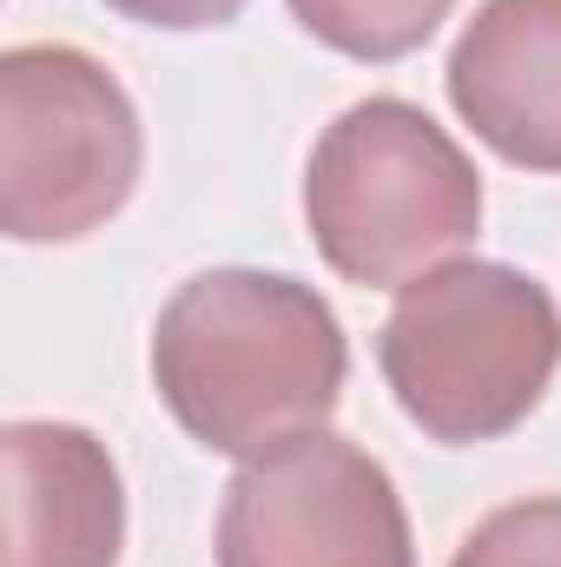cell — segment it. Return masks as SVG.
<instances>
[{"label":"cell","instance_id":"1","mask_svg":"<svg viewBox=\"0 0 561 567\" xmlns=\"http://www.w3.org/2000/svg\"><path fill=\"white\" fill-rule=\"evenodd\" d=\"M350 377L337 310L284 271H198L152 330V383L212 455H265L330 423Z\"/></svg>","mask_w":561,"mask_h":567},{"label":"cell","instance_id":"2","mask_svg":"<svg viewBox=\"0 0 561 567\" xmlns=\"http://www.w3.org/2000/svg\"><path fill=\"white\" fill-rule=\"evenodd\" d=\"M397 410L429 442H496L522 423L561 370V310L509 265H436L397 290L377 330Z\"/></svg>","mask_w":561,"mask_h":567},{"label":"cell","instance_id":"3","mask_svg":"<svg viewBox=\"0 0 561 567\" xmlns=\"http://www.w3.org/2000/svg\"><path fill=\"white\" fill-rule=\"evenodd\" d=\"M304 218L344 284L404 290L476 245L482 178L422 106L377 93L324 126L304 172Z\"/></svg>","mask_w":561,"mask_h":567},{"label":"cell","instance_id":"4","mask_svg":"<svg viewBox=\"0 0 561 567\" xmlns=\"http://www.w3.org/2000/svg\"><path fill=\"white\" fill-rule=\"evenodd\" d=\"M140 113L80 47L33 40L0 53V231L73 245L126 212L140 185Z\"/></svg>","mask_w":561,"mask_h":567},{"label":"cell","instance_id":"5","mask_svg":"<svg viewBox=\"0 0 561 567\" xmlns=\"http://www.w3.org/2000/svg\"><path fill=\"white\" fill-rule=\"evenodd\" d=\"M218 567H417V542L390 468L357 442L310 429L232 475Z\"/></svg>","mask_w":561,"mask_h":567},{"label":"cell","instance_id":"6","mask_svg":"<svg viewBox=\"0 0 561 567\" xmlns=\"http://www.w3.org/2000/svg\"><path fill=\"white\" fill-rule=\"evenodd\" d=\"M442 80L489 152L561 172V0H482L456 33Z\"/></svg>","mask_w":561,"mask_h":567},{"label":"cell","instance_id":"7","mask_svg":"<svg viewBox=\"0 0 561 567\" xmlns=\"http://www.w3.org/2000/svg\"><path fill=\"white\" fill-rule=\"evenodd\" d=\"M7 567H120L126 488L100 435L73 423H7Z\"/></svg>","mask_w":561,"mask_h":567},{"label":"cell","instance_id":"8","mask_svg":"<svg viewBox=\"0 0 561 567\" xmlns=\"http://www.w3.org/2000/svg\"><path fill=\"white\" fill-rule=\"evenodd\" d=\"M456 0H290L297 27L350 60H404L449 20Z\"/></svg>","mask_w":561,"mask_h":567},{"label":"cell","instance_id":"9","mask_svg":"<svg viewBox=\"0 0 561 567\" xmlns=\"http://www.w3.org/2000/svg\"><path fill=\"white\" fill-rule=\"evenodd\" d=\"M449 567H561V495H529L476 522Z\"/></svg>","mask_w":561,"mask_h":567},{"label":"cell","instance_id":"10","mask_svg":"<svg viewBox=\"0 0 561 567\" xmlns=\"http://www.w3.org/2000/svg\"><path fill=\"white\" fill-rule=\"evenodd\" d=\"M120 20L165 27V33H198V27H225L245 13V0H106Z\"/></svg>","mask_w":561,"mask_h":567}]
</instances>
